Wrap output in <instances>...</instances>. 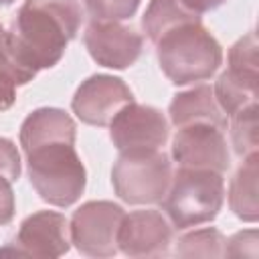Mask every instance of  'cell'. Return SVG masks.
I'll return each mask as SVG.
<instances>
[{"label": "cell", "mask_w": 259, "mask_h": 259, "mask_svg": "<svg viewBox=\"0 0 259 259\" xmlns=\"http://www.w3.org/2000/svg\"><path fill=\"white\" fill-rule=\"evenodd\" d=\"M8 45V32H6V28L0 24V49H4Z\"/></svg>", "instance_id": "484cf974"}, {"label": "cell", "mask_w": 259, "mask_h": 259, "mask_svg": "<svg viewBox=\"0 0 259 259\" xmlns=\"http://www.w3.org/2000/svg\"><path fill=\"white\" fill-rule=\"evenodd\" d=\"M36 75L22 69L10 55L8 45L0 49V111H6L16 101V87L30 83Z\"/></svg>", "instance_id": "d6986e66"}, {"label": "cell", "mask_w": 259, "mask_h": 259, "mask_svg": "<svg viewBox=\"0 0 259 259\" xmlns=\"http://www.w3.org/2000/svg\"><path fill=\"white\" fill-rule=\"evenodd\" d=\"M172 225L160 210H132L123 217L117 247L127 257H162L170 253Z\"/></svg>", "instance_id": "7c38bea8"}, {"label": "cell", "mask_w": 259, "mask_h": 259, "mask_svg": "<svg viewBox=\"0 0 259 259\" xmlns=\"http://www.w3.org/2000/svg\"><path fill=\"white\" fill-rule=\"evenodd\" d=\"M259 154L253 152L243 158V164L237 168L235 176L229 184V206L235 217L247 223H255L259 219V202H257V168Z\"/></svg>", "instance_id": "5bb4252c"}, {"label": "cell", "mask_w": 259, "mask_h": 259, "mask_svg": "<svg viewBox=\"0 0 259 259\" xmlns=\"http://www.w3.org/2000/svg\"><path fill=\"white\" fill-rule=\"evenodd\" d=\"M168 115L176 127L206 123L219 130H227V115L219 107L210 85H198L176 93L170 101Z\"/></svg>", "instance_id": "4fadbf2b"}, {"label": "cell", "mask_w": 259, "mask_h": 259, "mask_svg": "<svg viewBox=\"0 0 259 259\" xmlns=\"http://www.w3.org/2000/svg\"><path fill=\"white\" fill-rule=\"evenodd\" d=\"M81 20L77 0H24L6 30L10 55L32 75L53 69L77 36Z\"/></svg>", "instance_id": "7a4b0ae2"}, {"label": "cell", "mask_w": 259, "mask_h": 259, "mask_svg": "<svg viewBox=\"0 0 259 259\" xmlns=\"http://www.w3.org/2000/svg\"><path fill=\"white\" fill-rule=\"evenodd\" d=\"M231 119V144L239 158L257 152L259 146V123H257V103L237 111Z\"/></svg>", "instance_id": "ac0fdd59"}, {"label": "cell", "mask_w": 259, "mask_h": 259, "mask_svg": "<svg viewBox=\"0 0 259 259\" xmlns=\"http://www.w3.org/2000/svg\"><path fill=\"white\" fill-rule=\"evenodd\" d=\"M172 180V162L162 150L119 152L111 170L115 194L127 204L160 202Z\"/></svg>", "instance_id": "5b68a950"}, {"label": "cell", "mask_w": 259, "mask_h": 259, "mask_svg": "<svg viewBox=\"0 0 259 259\" xmlns=\"http://www.w3.org/2000/svg\"><path fill=\"white\" fill-rule=\"evenodd\" d=\"M225 237L219 229L206 227L184 233L174 245L176 257H225Z\"/></svg>", "instance_id": "e0dca14e"}, {"label": "cell", "mask_w": 259, "mask_h": 259, "mask_svg": "<svg viewBox=\"0 0 259 259\" xmlns=\"http://www.w3.org/2000/svg\"><path fill=\"white\" fill-rule=\"evenodd\" d=\"M188 10H192V12H196V14H204V12H208V10H214V8H219L225 0H180Z\"/></svg>", "instance_id": "d4e9b609"}, {"label": "cell", "mask_w": 259, "mask_h": 259, "mask_svg": "<svg viewBox=\"0 0 259 259\" xmlns=\"http://www.w3.org/2000/svg\"><path fill=\"white\" fill-rule=\"evenodd\" d=\"M12 2H16V0H0V6H8V4H12Z\"/></svg>", "instance_id": "4316f807"}, {"label": "cell", "mask_w": 259, "mask_h": 259, "mask_svg": "<svg viewBox=\"0 0 259 259\" xmlns=\"http://www.w3.org/2000/svg\"><path fill=\"white\" fill-rule=\"evenodd\" d=\"M160 202L166 219L178 231L210 223L217 219L225 202L223 174L178 166Z\"/></svg>", "instance_id": "277c9868"}, {"label": "cell", "mask_w": 259, "mask_h": 259, "mask_svg": "<svg viewBox=\"0 0 259 259\" xmlns=\"http://www.w3.org/2000/svg\"><path fill=\"white\" fill-rule=\"evenodd\" d=\"M77 125L59 107H38L20 125V146L36 194L59 208L75 204L87 184L85 166L75 150Z\"/></svg>", "instance_id": "6da1fadb"}, {"label": "cell", "mask_w": 259, "mask_h": 259, "mask_svg": "<svg viewBox=\"0 0 259 259\" xmlns=\"http://www.w3.org/2000/svg\"><path fill=\"white\" fill-rule=\"evenodd\" d=\"M22 164H20V154L18 148L14 146L12 140L0 136V174L6 176L10 182H16L20 176Z\"/></svg>", "instance_id": "603a6c76"}, {"label": "cell", "mask_w": 259, "mask_h": 259, "mask_svg": "<svg viewBox=\"0 0 259 259\" xmlns=\"http://www.w3.org/2000/svg\"><path fill=\"white\" fill-rule=\"evenodd\" d=\"M83 42L97 65L117 71L132 67L144 49V36L121 20H91Z\"/></svg>", "instance_id": "9c48e42d"}, {"label": "cell", "mask_w": 259, "mask_h": 259, "mask_svg": "<svg viewBox=\"0 0 259 259\" xmlns=\"http://www.w3.org/2000/svg\"><path fill=\"white\" fill-rule=\"evenodd\" d=\"M172 160L180 168L227 172L231 166V154L225 130L206 123L178 127L172 138Z\"/></svg>", "instance_id": "30bf717a"}, {"label": "cell", "mask_w": 259, "mask_h": 259, "mask_svg": "<svg viewBox=\"0 0 259 259\" xmlns=\"http://www.w3.org/2000/svg\"><path fill=\"white\" fill-rule=\"evenodd\" d=\"M225 255L229 257H257V231H239L225 241Z\"/></svg>", "instance_id": "7402d4cb"}, {"label": "cell", "mask_w": 259, "mask_h": 259, "mask_svg": "<svg viewBox=\"0 0 259 259\" xmlns=\"http://www.w3.org/2000/svg\"><path fill=\"white\" fill-rule=\"evenodd\" d=\"M192 20H200V14L188 10L180 0H150L142 16V26L146 36L156 42L164 32Z\"/></svg>", "instance_id": "2e32d148"}, {"label": "cell", "mask_w": 259, "mask_h": 259, "mask_svg": "<svg viewBox=\"0 0 259 259\" xmlns=\"http://www.w3.org/2000/svg\"><path fill=\"white\" fill-rule=\"evenodd\" d=\"M71 249L69 221L55 210H38L26 217L16 237L0 249V255L24 257H61Z\"/></svg>", "instance_id": "ba28073f"}, {"label": "cell", "mask_w": 259, "mask_h": 259, "mask_svg": "<svg viewBox=\"0 0 259 259\" xmlns=\"http://www.w3.org/2000/svg\"><path fill=\"white\" fill-rule=\"evenodd\" d=\"M154 45L160 69L174 85L206 81L223 63V47L200 20L164 32Z\"/></svg>", "instance_id": "3957f363"}, {"label": "cell", "mask_w": 259, "mask_h": 259, "mask_svg": "<svg viewBox=\"0 0 259 259\" xmlns=\"http://www.w3.org/2000/svg\"><path fill=\"white\" fill-rule=\"evenodd\" d=\"M125 210L111 200H89L81 204L69 223L71 243L87 257H113L117 247V233Z\"/></svg>", "instance_id": "8992f818"}, {"label": "cell", "mask_w": 259, "mask_h": 259, "mask_svg": "<svg viewBox=\"0 0 259 259\" xmlns=\"http://www.w3.org/2000/svg\"><path fill=\"white\" fill-rule=\"evenodd\" d=\"M14 212H16V200H14L12 182L0 174V227L8 225L14 219Z\"/></svg>", "instance_id": "cb8c5ba5"}, {"label": "cell", "mask_w": 259, "mask_h": 259, "mask_svg": "<svg viewBox=\"0 0 259 259\" xmlns=\"http://www.w3.org/2000/svg\"><path fill=\"white\" fill-rule=\"evenodd\" d=\"M168 136L170 127L166 115L152 105L136 101L121 107L109 123V138L117 152L162 150Z\"/></svg>", "instance_id": "52a82bcc"}, {"label": "cell", "mask_w": 259, "mask_h": 259, "mask_svg": "<svg viewBox=\"0 0 259 259\" xmlns=\"http://www.w3.org/2000/svg\"><path fill=\"white\" fill-rule=\"evenodd\" d=\"M91 20H125L132 18L140 0H83Z\"/></svg>", "instance_id": "44dd1931"}, {"label": "cell", "mask_w": 259, "mask_h": 259, "mask_svg": "<svg viewBox=\"0 0 259 259\" xmlns=\"http://www.w3.org/2000/svg\"><path fill=\"white\" fill-rule=\"evenodd\" d=\"M257 79L259 77H249V75H243V73H237L231 69H227L219 75V79L214 81L212 93H214L219 107L223 109V113L227 117L257 103V95H259Z\"/></svg>", "instance_id": "9a60e30c"}, {"label": "cell", "mask_w": 259, "mask_h": 259, "mask_svg": "<svg viewBox=\"0 0 259 259\" xmlns=\"http://www.w3.org/2000/svg\"><path fill=\"white\" fill-rule=\"evenodd\" d=\"M257 34L255 32H247L245 36H241L231 49H229V67L231 71L249 75V77H257Z\"/></svg>", "instance_id": "ffe728a7"}, {"label": "cell", "mask_w": 259, "mask_h": 259, "mask_svg": "<svg viewBox=\"0 0 259 259\" xmlns=\"http://www.w3.org/2000/svg\"><path fill=\"white\" fill-rule=\"evenodd\" d=\"M132 101L134 93L123 79L113 75H91L77 87L71 99V109L83 123L105 127L117 111Z\"/></svg>", "instance_id": "8fae6325"}]
</instances>
